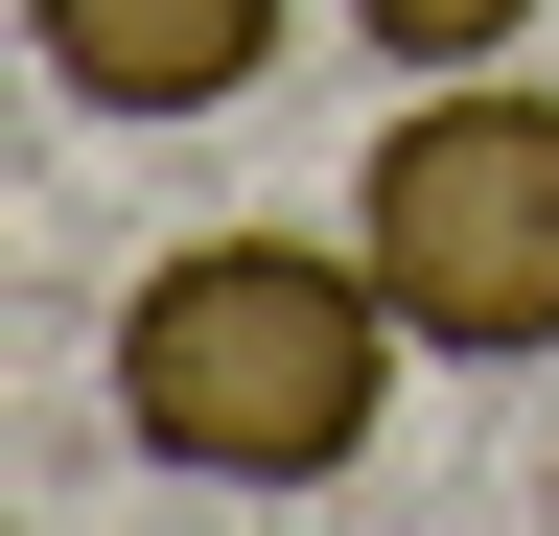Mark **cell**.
Instances as JSON below:
<instances>
[{"instance_id":"cell-1","label":"cell","mask_w":559,"mask_h":536,"mask_svg":"<svg viewBox=\"0 0 559 536\" xmlns=\"http://www.w3.org/2000/svg\"><path fill=\"white\" fill-rule=\"evenodd\" d=\"M396 281L326 234H187L164 281L117 303V420L140 466H187V490H326L349 443H373L396 396Z\"/></svg>"},{"instance_id":"cell-2","label":"cell","mask_w":559,"mask_h":536,"mask_svg":"<svg viewBox=\"0 0 559 536\" xmlns=\"http://www.w3.org/2000/svg\"><path fill=\"white\" fill-rule=\"evenodd\" d=\"M349 257L396 281L419 350H559V94L443 71L373 164H349Z\"/></svg>"},{"instance_id":"cell-3","label":"cell","mask_w":559,"mask_h":536,"mask_svg":"<svg viewBox=\"0 0 559 536\" xmlns=\"http://www.w3.org/2000/svg\"><path fill=\"white\" fill-rule=\"evenodd\" d=\"M280 24L304 0H24L47 94H94V117H234L280 71Z\"/></svg>"},{"instance_id":"cell-4","label":"cell","mask_w":559,"mask_h":536,"mask_svg":"<svg viewBox=\"0 0 559 536\" xmlns=\"http://www.w3.org/2000/svg\"><path fill=\"white\" fill-rule=\"evenodd\" d=\"M349 24H373V47H396V71H489V47H513V24H536V0H349Z\"/></svg>"}]
</instances>
